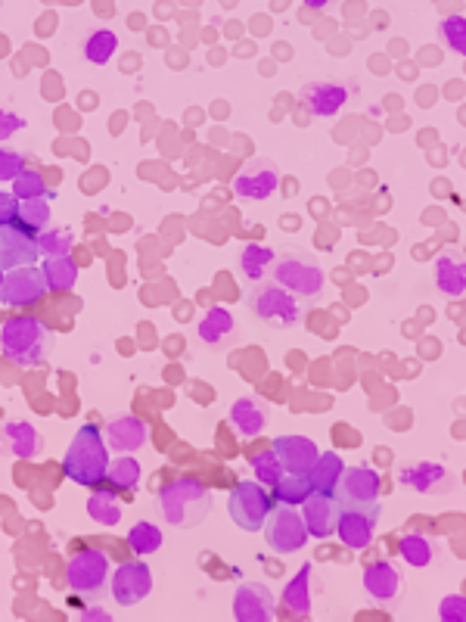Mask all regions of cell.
I'll return each instance as SVG.
<instances>
[{"instance_id":"cell-37","label":"cell","mask_w":466,"mask_h":622,"mask_svg":"<svg viewBox=\"0 0 466 622\" xmlns=\"http://www.w3.org/2000/svg\"><path fill=\"white\" fill-rule=\"evenodd\" d=\"M249 464H252V473H255V479L261 486H268V489H274L280 479H283V467H280V461H277V455H274V448H261V451H255V455L249 458Z\"/></svg>"},{"instance_id":"cell-22","label":"cell","mask_w":466,"mask_h":622,"mask_svg":"<svg viewBox=\"0 0 466 622\" xmlns=\"http://www.w3.org/2000/svg\"><path fill=\"white\" fill-rule=\"evenodd\" d=\"M230 427L237 430L243 439L261 436V433H265V427H268L265 405H261L258 399H249V395H243V399H237L230 405Z\"/></svg>"},{"instance_id":"cell-11","label":"cell","mask_w":466,"mask_h":622,"mask_svg":"<svg viewBox=\"0 0 466 622\" xmlns=\"http://www.w3.org/2000/svg\"><path fill=\"white\" fill-rule=\"evenodd\" d=\"M112 598L119 607H134L153 591V573L143 560L122 563L119 570L112 573Z\"/></svg>"},{"instance_id":"cell-40","label":"cell","mask_w":466,"mask_h":622,"mask_svg":"<svg viewBox=\"0 0 466 622\" xmlns=\"http://www.w3.org/2000/svg\"><path fill=\"white\" fill-rule=\"evenodd\" d=\"M442 38L448 41V47L454 53H466V19L460 13H454L442 22Z\"/></svg>"},{"instance_id":"cell-12","label":"cell","mask_w":466,"mask_h":622,"mask_svg":"<svg viewBox=\"0 0 466 622\" xmlns=\"http://www.w3.org/2000/svg\"><path fill=\"white\" fill-rule=\"evenodd\" d=\"M380 520V504L364 507V511H339L333 535H339V542L352 551H364L373 542V529Z\"/></svg>"},{"instance_id":"cell-20","label":"cell","mask_w":466,"mask_h":622,"mask_svg":"<svg viewBox=\"0 0 466 622\" xmlns=\"http://www.w3.org/2000/svg\"><path fill=\"white\" fill-rule=\"evenodd\" d=\"M348 100V91L336 81H311L308 88L302 91V103L311 116H336V112L345 106Z\"/></svg>"},{"instance_id":"cell-41","label":"cell","mask_w":466,"mask_h":622,"mask_svg":"<svg viewBox=\"0 0 466 622\" xmlns=\"http://www.w3.org/2000/svg\"><path fill=\"white\" fill-rule=\"evenodd\" d=\"M22 172H25V156L16 153V150L0 147V181H10L13 184Z\"/></svg>"},{"instance_id":"cell-25","label":"cell","mask_w":466,"mask_h":622,"mask_svg":"<svg viewBox=\"0 0 466 622\" xmlns=\"http://www.w3.org/2000/svg\"><path fill=\"white\" fill-rule=\"evenodd\" d=\"M342 473H345V461L336 455V451H324V455H317V461L311 464V470L305 476H308V483H311L314 492L333 495Z\"/></svg>"},{"instance_id":"cell-33","label":"cell","mask_w":466,"mask_h":622,"mask_svg":"<svg viewBox=\"0 0 466 622\" xmlns=\"http://www.w3.org/2000/svg\"><path fill=\"white\" fill-rule=\"evenodd\" d=\"M106 483H109L115 492H134L137 483H140V464H137L131 455H122L119 461H109Z\"/></svg>"},{"instance_id":"cell-15","label":"cell","mask_w":466,"mask_h":622,"mask_svg":"<svg viewBox=\"0 0 466 622\" xmlns=\"http://www.w3.org/2000/svg\"><path fill=\"white\" fill-rule=\"evenodd\" d=\"M233 619L237 622H268L274 619V598L265 585L246 582L233 595Z\"/></svg>"},{"instance_id":"cell-10","label":"cell","mask_w":466,"mask_h":622,"mask_svg":"<svg viewBox=\"0 0 466 622\" xmlns=\"http://www.w3.org/2000/svg\"><path fill=\"white\" fill-rule=\"evenodd\" d=\"M47 296L44 274L35 265H25L4 274V287H0V302L10 308H32Z\"/></svg>"},{"instance_id":"cell-27","label":"cell","mask_w":466,"mask_h":622,"mask_svg":"<svg viewBox=\"0 0 466 622\" xmlns=\"http://www.w3.org/2000/svg\"><path fill=\"white\" fill-rule=\"evenodd\" d=\"M311 492L314 489L305 473H283V479L271 489V501L280 507H302Z\"/></svg>"},{"instance_id":"cell-26","label":"cell","mask_w":466,"mask_h":622,"mask_svg":"<svg viewBox=\"0 0 466 622\" xmlns=\"http://www.w3.org/2000/svg\"><path fill=\"white\" fill-rule=\"evenodd\" d=\"M311 567L305 563V567L286 582L283 588V607L289 610V616H308L311 613Z\"/></svg>"},{"instance_id":"cell-31","label":"cell","mask_w":466,"mask_h":622,"mask_svg":"<svg viewBox=\"0 0 466 622\" xmlns=\"http://www.w3.org/2000/svg\"><path fill=\"white\" fill-rule=\"evenodd\" d=\"M435 287H439L445 296H463L466 290V271L457 259L442 256L435 262Z\"/></svg>"},{"instance_id":"cell-43","label":"cell","mask_w":466,"mask_h":622,"mask_svg":"<svg viewBox=\"0 0 466 622\" xmlns=\"http://www.w3.org/2000/svg\"><path fill=\"white\" fill-rule=\"evenodd\" d=\"M16 218H19V200L13 193H0V228L16 224Z\"/></svg>"},{"instance_id":"cell-6","label":"cell","mask_w":466,"mask_h":622,"mask_svg":"<svg viewBox=\"0 0 466 622\" xmlns=\"http://www.w3.org/2000/svg\"><path fill=\"white\" fill-rule=\"evenodd\" d=\"M383 479L373 467H348L333 492L339 511H364V507L380 504Z\"/></svg>"},{"instance_id":"cell-16","label":"cell","mask_w":466,"mask_h":622,"mask_svg":"<svg viewBox=\"0 0 466 622\" xmlns=\"http://www.w3.org/2000/svg\"><path fill=\"white\" fill-rule=\"evenodd\" d=\"M271 448H274L283 473H308L320 455L317 445L308 436H277Z\"/></svg>"},{"instance_id":"cell-39","label":"cell","mask_w":466,"mask_h":622,"mask_svg":"<svg viewBox=\"0 0 466 622\" xmlns=\"http://www.w3.org/2000/svg\"><path fill=\"white\" fill-rule=\"evenodd\" d=\"M35 243H38V252H44L47 259H63L72 249V234L66 228H47L35 237Z\"/></svg>"},{"instance_id":"cell-21","label":"cell","mask_w":466,"mask_h":622,"mask_svg":"<svg viewBox=\"0 0 466 622\" xmlns=\"http://www.w3.org/2000/svg\"><path fill=\"white\" fill-rule=\"evenodd\" d=\"M0 445H4L13 458L28 461L41 451V436L28 420H10L4 423V430H0Z\"/></svg>"},{"instance_id":"cell-34","label":"cell","mask_w":466,"mask_h":622,"mask_svg":"<svg viewBox=\"0 0 466 622\" xmlns=\"http://www.w3.org/2000/svg\"><path fill=\"white\" fill-rule=\"evenodd\" d=\"M115 50H119V38H115V32H109V28H97V32H91L84 41V56H87V63H94V66L109 63Z\"/></svg>"},{"instance_id":"cell-42","label":"cell","mask_w":466,"mask_h":622,"mask_svg":"<svg viewBox=\"0 0 466 622\" xmlns=\"http://www.w3.org/2000/svg\"><path fill=\"white\" fill-rule=\"evenodd\" d=\"M439 619H442V622H463V619H466V601H463L460 595L445 598L442 607H439Z\"/></svg>"},{"instance_id":"cell-32","label":"cell","mask_w":466,"mask_h":622,"mask_svg":"<svg viewBox=\"0 0 466 622\" xmlns=\"http://www.w3.org/2000/svg\"><path fill=\"white\" fill-rule=\"evenodd\" d=\"M128 548L137 557H150L162 548V529L150 520H140L128 529Z\"/></svg>"},{"instance_id":"cell-45","label":"cell","mask_w":466,"mask_h":622,"mask_svg":"<svg viewBox=\"0 0 466 622\" xmlns=\"http://www.w3.org/2000/svg\"><path fill=\"white\" fill-rule=\"evenodd\" d=\"M81 619H91V622H94V619H100V622H109L112 616H109L103 607H87V610L81 613Z\"/></svg>"},{"instance_id":"cell-28","label":"cell","mask_w":466,"mask_h":622,"mask_svg":"<svg viewBox=\"0 0 466 622\" xmlns=\"http://www.w3.org/2000/svg\"><path fill=\"white\" fill-rule=\"evenodd\" d=\"M41 274H44V284H47V293H66L75 287L78 280V265L63 256V259H47L41 265Z\"/></svg>"},{"instance_id":"cell-35","label":"cell","mask_w":466,"mask_h":622,"mask_svg":"<svg viewBox=\"0 0 466 622\" xmlns=\"http://www.w3.org/2000/svg\"><path fill=\"white\" fill-rule=\"evenodd\" d=\"M16 224H19L25 234H32V237H38L41 231H47V224H50V206H47V200H25V203H19Z\"/></svg>"},{"instance_id":"cell-1","label":"cell","mask_w":466,"mask_h":622,"mask_svg":"<svg viewBox=\"0 0 466 622\" xmlns=\"http://www.w3.org/2000/svg\"><path fill=\"white\" fill-rule=\"evenodd\" d=\"M109 461L112 458H109L106 436L100 433V427H94V423H84V427L75 433V439L69 442V451L63 458V476L72 479L75 486L100 489L106 483Z\"/></svg>"},{"instance_id":"cell-46","label":"cell","mask_w":466,"mask_h":622,"mask_svg":"<svg viewBox=\"0 0 466 622\" xmlns=\"http://www.w3.org/2000/svg\"><path fill=\"white\" fill-rule=\"evenodd\" d=\"M4 274H7V271H0V287H4Z\"/></svg>"},{"instance_id":"cell-9","label":"cell","mask_w":466,"mask_h":622,"mask_svg":"<svg viewBox=\"0 0 466 622\" xmlns=\"http://www.w3.org/2000/svg\"><path fill=\"white\" fill-rule=\"evenodd\" d=\"M261 532H265L268 548H274L277 554H296L311 539L302 514L293 511V507H280V511H271L265 526H261Z\"/></svg>"},{"instance_id":"cell-19","label":"cell","mask_w":466,"mask_h":622,"mask_svg":"<svg viewBox=\"0 0 466 622\" xmlns=\"http://www.w3.org/2000/svg\"><path fill=\"white\" fill-rule=\"evenodd\" d=\"M401 585H404L401 573L386 560H376V563H370V567L364 570V591L376 604H383V607L392 604L401 595Z\"/></svg>"},{"instance_id":"cell-5","label":"cell","mask_w":466,"mask_h":622,"mask_svg":"<svg viewBox=\"0 0 466 622\" xmlns=\"http://www.w3.org/2000/svg\"><path fill=\"white\" fill-rule=\"evenodd\" d=\"M274 280L277 287L293 293L296 299H314L324 290V268H320L311 256H283L274 259Z\"/></svg>"},{"instance_id":"cell-30","label":"cell","mask_w":466,"mask_h":622,"mask_svg":"<svg viewBox=\"0 0 466 622\" xmlns=\"http://www.w3.org/2000/svg\"><path fill=\"white\" fill-rule=\"evenodd\" d=\"M87 517L100 526H115L122 520V507H119V498L106 489H94L91 498H87Z\"/></svg>"},{"instance_id":"cell-29","label":"cell","mask_w":466,"mask_h":622,"mask_svg":"<svg viewBox=\"0 0 466 622\" xmlns=\"http://www.w3.org/2000/svg\"><path fill=\"white\" fill-rule=\"evenodd\" d=\"M398 554H401V560L411 563V567H429V563L435 560V545L423 532H407L398 542Z\"/></svg>"},{"instance_id":"cell-14","label":"cell","mask_w":466,"mask_h":622,"mask_svg":"<svg viewBox=\"0 0 466 622\" xmlns=\"http://www.w3.org/2000/svg\"><path fill=\"white\" fill-rule=\"evenodd\" d=\"M38 243L32 234H25L19 224L0 228V271H16L38 262Z\"/></svg>"},{"instance_id":"cell-8","label":"cell","mask_w":466,"mask_h":622,"mask_svg":"<svg viewBox=\"0 0 466 622\" xmlns=\"http://www.w3.org/2000/svg\"><path fill=\"white\" fill-rule=\"evenodd\" d=\"M109 579V554L103 548H78L66 567V585L75 595H97Z\"/></svg>"},{"instance_id":"cell-17","label":"cell","mask_w":466,"mask_h":622,"mask_svg":"<svg viewBox=\"0 0 466 622\" xmlns=\"http://www.w3.org/2000/svg\"><path fill=\"white\" fill-rule=\"evenodd\" d=\"M336 517H339V504L333 501V495L311 492L302 504V520L311 539H330L336 529Z\"/></svg>"},{"instance_id":"cell-24","label":"cell","mask_w":466,"mask_h":622,"mask_svg":"<svg viewBox=\"0 0 466 622\" xmlns=\"http://www.w3.org/2000/svg\"><path fill=\"white\" fill-rule=\"evenodd\" d=\"M398 479H401V486L414 489V492H445L448 483H451L448 470L439 467V464H429V461H420V464L404 467V470L398 473Z\"/></svg>"},{"instance_id":"cell-13","label":"cell","mask_w":466,"mask_h":622,"mask_svg":"<svg viewBox=\"0 0 466 622\" xmlns=\"http://www.w3.org/2000/svg\"><path fill=\"white\" fill-rule=\"evenodd\" d=\"M277 184H280V175H277V168L271 165V159H255L243 168L237 178H233V193H237L240 200L261 203L277 190Z\"/></svg>"},{"instance_id":"cell-7","label":"cell","mask_w":466,"mask_h":622,"mask_svg":"<svg viewBox=\"0 0 466 622\" xmlns=\"http://www.w3.org/2000/svg\"><path fill=\"white\" fill-rule=\"evenodd\" d=\"M249 308L255 311V318H261L265 324H274L280 330L296 327L302 321L299 299L293 293H286L283 287H274V284L255 287L252 296H249Z\"/></svg>"},{"instance_id":"cell-2","label":"cell","mask_w":466,"mask_h":622,"mask_svg":"<svg viewBox=\"0 0 466 622\" xmlns=\"http://www.w3.org/2000/svg\"><path fill=\"white\" fill-rule=\"evenodd\" d=\"M159 511L165 523L178 529H193L209 517L212 492L193 476H174L159 489Z\"/></svg>"},{"instance_id":"cell-18","label":"cell","mask_w":466,"mask_h":622,"mask_svg":"<svg viewBox=\"0 0 466 622\" xmlns=\"http://www.w3.org/2000/svg\"><path fill=\"white\" fill-rule=\"evenodd\" d=\"M103 436H106V445L119 451V455H134V451H140L143 445H147L150 430L140 417L125 414V417L109 420V427H106Z\"/></svg>"},{"instance_id":"cell-23","label":"cell","mask_w":466,"mask_h":622,"mask_svg":"<svg viewBox=\"0 0 466 622\" xmlns=\"http://www.w3.org/2000/svg\"><path fill=\"white\" fill-rule=\"evenodd\" d=\"M233 333H237V321H233V315L224 305H212L199 321V339L212 349L233 343Z\"/></svg>"},{"instance_id":"cell-38","label":"cell","mask_w":466,"mask_h":622,"mask_svg":"<svg viewBox=\"0 0 466 622\" xmlns=\"http://www.w3.org/2000/svg\"><path fill=\"white\" fill-rule=\"evenodd\" d=\"M13 196L19 203H25V200H44L47 196V181H44V175L38 172V168H28L25 165V172L13 181Z\"/></svg>"},{"instance_id":"cell-4","label":"cell","mask_w":466,"mask_h":622,"mask_svg":"<svg viewBox=\"0 0 466 622\" xmlns=\"http://www.w3.org/2000/svg\"><path fill=\"white\" fill-rule=\"evenodd\" d=\"M230 520L246 532H261L268 514L274 511V501L268 486H261L258 479H246L237 483V489L230 492Z\"/></svg>"},{"instance_id":"cell-36","label":"cell","mask_w":466,"mask_h":622,"mask_svg":"<svg viewBox=\"0 0 466 622\" xmlns=\"http://www.w3.org/2000/svg\"><path fill=\"white\" fill-rule=\"evenodd\" d=\"M271 265H274V252L268 246H258V243H249L240 256V271L249 280H261L271 271Z\"/></svg>"},{"instance_id":"cell-44","label":"cell","mask_w":466,"mask_h":622,"mask_svg":"<svg viewBox=\"0 0 466 622\" xmlns=\"http://www.w3.org/2000/svg\"><path fill=\"white\" fill-rule=\"evenodd\" d=\"M19 128H25V122L16 116V112L0 109V144H4V140H10Z\"/></svg>"},{"instance_id":"cell-3","label":"cell","mask_w":466,"mask_h":622,"mask_svg":"<svg viewBox=\"0 0 466 622\" xmlns=\"http://www.w3.org/2000/svg\"><path fill=\"white\" fill-rule=\"evenodd\" d=\"M53 349L50 327L38 318L16 315L0 324V352L22 367H38Z\"/></svg>"}]
</instances>
